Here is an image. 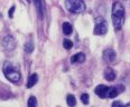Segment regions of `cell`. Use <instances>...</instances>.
Masks as SVG:
<instances>
[{"mask_svg": "<svg viewBox=\"0 0 130 107\" xmlns=\"http://www.w3.org/2000/svg\"><path fill=\"white\" fill-rule=\"evenodd\" d=\"M37 82H38V76H37V74H32L31 76L28 78V82H27V87H28V88L34 87L35 85L37 84Z\"/></svg>", "mask_w": 130, "mask_h": 107, "instance_id": "cell-11", "label": "cell"}, {"mask_svg": "<svg viewBox=\"0 0 130 107\" xmlns=\"http://www.w3.org/2000/svg\"><path fill=\"white\" fill-rule=\"evenodd\" d=\"M116 77H117V75H116V71L113 70L112 68L108 67V68L104 70V78L107 80H109V82H113V80L116 79Z\"/></svg>", "mask_w": 130, "mask_h": 107, "instance_id": "cell-9", "label": "cell"}, {"mask_svg": "<svg viewBox=\"0 0 130 107\" xmlns=\"http://www.w3.org/2000/svg\"><path fill=\"white\" fill-rule=\"evenodd\" d=\"M27 105H28L29 107H35V106H37V100H36V97H34V96H31V97L28 99V103H27Z\"/></svg>", "mask_w": 130, "mask_h": 107, "instance_id": "cell-16", "label": "cell"}, {"mask_svg": "<svg viewBox=\"0 0 130 107\" xmlns=\"http://www.w3.org/2000/svg\"><path fill=\"white\" fill-rule=\"evenodd\" d=\"M66 103L69 106H75L76 105V100H75V97L73 95H69L67 96V99H66Z\"/></svg>", "mask_w": 130, "mask_h": 107, "instance_id": "cell-15", "label": "cell"}, {"mask_svg": "<svg viewBox=\"0 0 130 107\" xmlns=\"http://www.w3.org/2000/svg\"><path fill=\"white\" fill-rule=\"evenodd\" d=\"M116 57H117V54H116V51L113 49L109 48V49L104 50V52H103V59L105 61H108V63H113V61L116 60Z\"/></svg>", "mask_w": 130, "mask_h": 107, "instance_id": "cell-6", "label": "cell"}, {"mask_svg": "<svg viewBox=\"0 0 130 107\" xmlns=\"http://www.w3.org/2000/svg\"><path fill=\"white\" fill-rule=\"evenodd\" d=\"M26 1H27V2H29V0H26Z\"/></svg>", "mask_w": 130, "mask_h": 107, "instance_id": "cell-21", "label": "cell"}, {"mask_svg": "<svg viewBox=\"0 0 130 107\" xmlns=\"http://www.w3.org/2000/svg\"><path fill=\"white\" fill-rule=\"evenodd\" d=\"M4 74L6 76L8 80H10L11 83H18L21 78L20 73L13 67L12 64H10L9 61H6L4 65Z\"/></svg>", "mask_w": 130, "mask_h": 107, "instance_id": "cell-2", "label": "cell"}, {"mask_svg": "<svg viewBox=\"0 0 130 107\" xmlns=\"http://www.w3.org/2000/svg\"><path fill=\"white\" fill-rule=\"evenodd\" d=\"M1 45H2V48H4L5 51L7 54H10V52H12L16 48V40L12 36L8 35V36H5L4 38H2Z\"/></svg>", "mask_w": 130, "mask_h": 107, "instance_id": "cell-4", "label": "cell"}, {"mask_svg": "<svg viewBox=\"0 0 130 107\" xmlns=\"http://www.w3.org/2000/svg\"><path fill=\"white\" fill-rule=\"evenodd\" d=\"M124 16H126V11H124L123 6L120 2H115L112 6L111 18H112V22L116 30H120L122 28L123 22H124Z\"/></svg>", "mask_w": 130, "mask_h": 107, "instance_id": "cell-1", "label": "cell"}, {"mask_svg": "<svg viewBox=\"0 0 130 107\" xmlns=\"http://www.w3.org/2000/svg\"><path fill=\"white\" fill-rule=\"evenodd\" d=\"M81 100H82V103L84 104V105H88L89 104V95L88 94H83V95L81 96Z\"/></svg>", "mask_w": 130, "mask_h": 107, "instance_id": "cell-18", "label": "cell"}, {"mask_svg": "<svg viewBox=\"0 0 130 107\" xmlns=\"http://www.w3.org/2000/svg\"><path fill=\"white\" fill-rule=\"evenodd\" d=\"M63 46H64L65 49H71V48L73 47V42L71 41V40H69V39H64Z\"/></svg>", "mask_w": 130, "mask_h": 107, "instance_id": "cell-17", "label": "cell"}, {"mask_svg": "<svg viewBox=\"0 0 130 107\" xmlns=\"http://www.w3.org/2000/svg\"><path fill=\"white\" fill-rule=\"evenodd\" d=\"M62 29H63L64 35H66V36L71 35L72 31H73V27H72V25L70 22H64L63 23V27H62Z\"/></svg>", "mask_w": 130, "mask_h": 107, "instance_id": "cell-12", "label": "cell"}, {"mask_svg": "<svg viewBox=\"0 0 130 107\" xmlns=\"http://www.w3.org/2000/svg\"><path fill=\"white\" fill-rule=\"evenodd\" d=\"M24 49H25V51L27 54H31L32 50H34V44H32L31 41H28L25 44V46H24Z\"/></svg>", "mask_w": 130, "mask_h": 107, "instance_id": "cell-14", "label": "cell"}, {"mask_svg": "<svg viewBox=\"0 0 130 107\" xmlns=\"http://www.w3.org/2000/svg\"><path fill=\"white\" fill-rule=\"evenodd\" d=\"M122 105V103H121V101H115V103L112 104V106L115 107V106H121Z\"/></svg>", "mask_w": 130, "mask_h": 107, "instance_id": "cell-20", "label": "cell"}, {"mask_svg": "<svg viewBox=\"0 0 130 107\" xmlns=\"http://www.w3.org/2000/svg\"><path fill=\"white\" fill-rule=\"evenodd\" d=\"M15 9H16V8L15 7H11V8H10V10H9V17L10 18H12V16H13V11H15Z\"/></svg>", "mask_w": 130, "mask_h": 107, "instance_id": "cell-19", "label": "cell"}, {"mask_svg": "<svg viewBox=\"0 0 130 107\" xmlns=\"http://www.w3.org/2000/svg\"><path fill=\"white\" fill-rule=\"evenodd\" d=\"M118 89L116 87H109V90H108V98H115L118 96Z\"/></svg>", "mask_w": 130, "mask_h": 107, "instance_id": "cell-13", "label": "cell"}, {"mask_svg": "<svg viewBox=\"0 0 130 107\" xmlns=\"http://www.w3.org/2000/svg\"><path fill=\"white\" fill-rule=\"evenodd\" d=\"M108 31V23L102 17H99L95 21V26H94V31L93 33L98 36H102L105 35Z\"/></svg>", "mask_w": 130, "mask_h": 107, "instance_id": "cell-5", "label": "cell"}, {"mask_svg": "<svg viewBox=\"0 0 130 107\" xmlns=\"http://www.w3.org/2000/svg\"><path fill=\"white\" fill-rule=\"evenodd\" d=\"M108 90H109V87L105 86V85H99V86L95 87L94 92L100 98H105L108 97Z\"/></svg>", "mask_w": 130, "mask_h": 107, "instance_id": "cell-7", "label": "cell"}, {"mask_svg": "<svg viewBox=\"0 0 130 107\" xmlns=\"http://www.w3.org/2000/svg\"><path fill=\"white\" fill-rule=\"evenodd\" d=\"M65 6L70 12L73 13H81L85 10V4L82 0H66Z\"/></svg>", "mask_w": 130, "mask_h": 107, "instance_id": "cell-3", "label": "cell"}, {"mask_svg": "<svg viewBox=\"0 0 130 107\" xmlns=\"http://www.w3.org/2000/svg\"><path fill=\"white\" fill-rule=\"evenodd\" d=\"M85 61V55L83 52H78L75 54L74 56H72L71 58V63L72 64H82Z\"/></svg>", "mask_w": 130, "mask_h": 107, "instance_id": "cell-8", "label": "cell"}, {"mask_svg": "<svg viewBox=\"0 0 130 107\" xmlns=\"http://www.w3.org/2000/svg\"><path fill=\"white\" fill-rule=\"evenodd\" d=\"M34 5L36 6V9L38 11V15L40 18L44 17V9H43V0H32Z\"/></svg>", "mask_w": 130, "mask_h": 107, "instance_id": "cell-10", "label": "cell"}]
</instances>
